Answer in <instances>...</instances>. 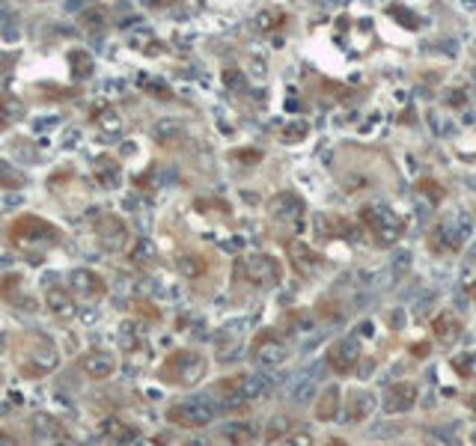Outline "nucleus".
Segmentation results:
<instances>
[{"instance_id":"1","label":"nucleus","mask_w":476,"mask_h":446,"mask_svg":"<svg viewBox=\"0 0 476 446\" xmlns=\"http://www.w3.org/2000/svg\"><path fill=\"white\" fill-rule=\"evenodd\" d=\"M236 280L259 286V289H274L283 280V265H280V259H274L268 253L241 256L236 262Z\"/></svg>"},{"instance_id":"2","label":"nucleus","mask_w":476,"mask_h":446,"mask_svg":"<svg viewBox=\"0 0 476 446\" xmlns=\"http://www.w3.org/2000/svg\"><path fill=\"white\" fill-rule=\"evenodd\" d=\"M218 411H221L218 401H214L209 393H199V396L176 401V405L167 411V416H170V423H176L182 428H203L218 416Z\"/></svg>"},{"instance_id":"3","label":"nucleus","mask_w":476,"mask_h":446,"mask_svg":"<svg viewBox=\"0 0 476 446\" xmlns=\"http://www.w3.org/2000/svg\"><path fill=\"white\" fill-rule=\"evenodd\" d=\"M360 221L366 223L375 244H381V247H393V244L402 238V233H405L402 221L387 206H364L360 209Z\"/></svg>"},{"instance_id":"4","label":"nucleus","mask_w":476,"mask_h":446,"mask_svg":"<svg viewBox=\"0 0 476 446\" xmlns=\"http://www.w3.org/2000/svg\"><path fill=\"white\" fill-rule=\"evenodd\" d=\"M206 375V357L197 351H176L167 357V363L161 369V378L182 384V387H194L199 378Z\"/></svg>"},{"instance_id":"5","label":"nucleus","mask_w":476,"mask_h":446,"mask_svg":"<svg viewBox=\"0 0 476 446\" xmlns=\"http://www.w3.org/2000/svg\"><path fill=\"white\" fill-rule=\"evenodd\" d=\"M470 241V223L465 214L450 221H441L431 233L429 244H431V253H450V250H461V244Z\"/></svg>"},{"instance_id":"6","label":"nucleus","mask_w":476,"mask_h":446,"mask_svg":"<svg viewBox=\"0 0 476 446\" xmlns=\"http://www.w3.org/2000/svg\"><path fill=\"white\" fill-rule=\"evenodd\" d=\"M60 238V233L45 223V221H39V218H21L12 223V241L16 244H45V241H57Z\"/></svg>"},{"instance_id":"7","label":"nucleus","mask_w":476,"mask_h":446,"mask_svg":"<svg viewBox=\"0 0 476 446\" xmlns=\"http://www.w3.org/2000/svg\"><path fill=\"white\" fill-rule=\"evenodd\" d=\"M30 435L39 446H69L66 428L54 420L51 413H36L30 420Z\"/></svg>"},{"instance_id":"8","label":"nucleus","mask_w":476,"mask_h":446,"mask_svg":"<svg viewBox=\"0 0 476 446\" xmlns=\"http://www.w3.org/2000/svg\"><path fill=\"white\" fill-rule=\"evenodd\" d=\"M214 401H218V408L224 411H236L241 408L244 401H250L248 393H244V375H236V378H224L211 387V393H209Z\"/></svg>"},{"instance_id":"9","label":"nucleus","mask_w":476,"mask_h":446,"mask_svg":"<svg viewBox=\"0 0 476 446\" xmlns=\"http://www.w3.org/2000/svg\"><path fill=\"white\" fill-rule=\"evenodd\" d=\"M69 289H71V295H78V298H83V300H98L105 292H108V286H105V280L95 274V271H90V268H75L69 274Z\"/></svg>"},{"instance_id":"10","label":"nucleus","mask_w":476,"mask_h":446,"mask_svg":"<svg viewBox=\"0 0 476 446\" xmlns=\"http://www.w3.org/2000/svg\"><path fill=\"white\" fill-rule=\"evenodd\" d=\"M360 363V342L354 336H345L339 342L330 345V351H327V366L339 372V375H345V372H352L354 366Z\"/></svg>"},{"instance_id":"11","label":"nucleus","mask_w":476,"mask_h":446,"mask_svg":"<svg viewBox=\"0 0 476 446\" xmlns=\"http://www.w3.org/2000/svg\"><path fill=\"white\" fill-rule=\"evenodd\" d=\"M57 369V348L51 342H39L36 348L30 351V357L21 363V372L27 378H39V375H45V372Z\"/></svg>"},{"instance_id":"12","label":"nucleus","mask_w":476,"mask_h":446,"mask_svg":"<svg viewBox=\"0 0 476 446\" xmlns=\"http://www.w3.org/2000/svg\"><path fill=\"white\" fill-rule=\"evenodd\" d=\"M95 235L98 241H102V247L105 250H125V244H128V226L120 221V218H102L95 223Z\"/></svg>"},{"instance_id":"13","label":"nucleus","mask_w":476,"mask_h":446,"mask_svg":"<svg viewBox=\"0 0 476 446\" xmlns=\"http://www.w3.org/2000/svg\"><path fill=\"white\" fill-rule=\"evenodd\" d=\"M414 401H417V387L411 381H396L393 387H387L384 413H405L414 408Z\"/></svg>"},{"instance_id":"14","label":"nucleus","mask_w":476,"mask_h":446,"mask_svg":"<svg viewBox=\"0 0 476 446\" xmlns=\"http://www.w3.org/2000/svg\"><path fill=\"white\" fill-rule=\"evenodd\" d=\"M286 253H289V262L301 277H315L319 274V256L313 247H307L304 241H289L286 244Z\"/></svg>"},{"instance_id":"15","label":"nucleus","mask_w":476,"mask_h":446,"mask_svg":"<svg viewBox=\"0 0 476 446\" xmlns=\"http://www.w3.org/2000/svg\"><path fill=\"white\" fill-rule=\"evenodd\" d=\"M286 354H289V351H286V345L277 342L274 334H271V336H259L256 348H253V360H256V366H262V369H274V366H280L286 360Z\"/></svg>"},{"instance_id":"16","label":"nucleus","mask_w":476,"mask_h":446,"mask_svg":"<svg viewBox=\"0 0 476 446\" xmlns=\"http://www.w3.org/2000/svg\"><path fill=\"white\" fill-rule=\"evenodd\" d=\"M45 304H48V312L54 315V319H63V322H69L71 315L78 312L75 298H71V289H63V286H48Z\"/></svg>"},{"instance_id":"17","label":"nucleus","mask_w":476,"mask_h":446,"mask_svg":"<svg viewBox=\"0 0 476 446\" xmlns=\"http://www.w3.org/2000/svg\"><path fill=\"white\" fill-rule=\"evenodd\" d=\"M431 334H435V339L441 345H453L458 339V334H461V319L455 312L443 310V312H438L435 319H431Z\"/></svg>"},{"instance_id":"18","label":"nucleus","mask_w":476,"mask_h":446,"mask_svg":"<svg viewBox=\"0 0 476 446\" xmlns=\"http://www.w3.org/2000/svg\"><path fill=\"white\" fill-rule=\"evenodd\" d=\"M339 401H342V390H339L337 384H327L325 390L319 393V399H315V420H322V423L337 420Z\"/></svg>"},{"instance_id":"19","label":"nucleus","mask_w":476,"mask_h":446,"mask_svg":"<svg viewBox=\"0 0 476 446\" xmlns=\"http://www.w3.org/2000/svg\"><path fill=\"white\" fill-rule=\"evenodd\" d=\"M81 369H83L90 378L102 381V378H110V375H113L117 360H113V354H108V351H90V354H86L83 360H81Z\"/></svg>"},{"instance_id":"20","label":"nucleus","mask_w":476,"mask_h":446,"mask_svg":"<svg viewBox=\"0 0 476 446\" xmlns=\"http://www.w3.org/2000/svg\"><path fill=\"white\" fill-rule=\"evenodd\" d=\"M268 211L274 214V218H280V221H292V218H301V211H304V206H301V199L289 191H283L277 194L268 203Z\"/></svg>"},{"instance_id":"21","label":"nucleus","mask_w":476,"mask_h":446,"mask_svg":"<svg viewBox=\"0 0 476 446\" xmlns=\"http://www.w3.org/2000/svg\"><path fill=\"white\" fill-rule=\"evenodd\" d=\"M345 413H349V423L366 420V416L375 413V396L369 390H354L352 399H349V408H345Z\"/></svg>"},{"instance_id":"22","label":"nucleus","mask_w":476,"mask_h":446,"mask_svg":"<svg viewBox=\"0 0 476 446\" xmlns=\"http://www.w3.org/2000/svg\"><path fill=\"white\" fill-rule=\"evenodd\" d=\"M256 423H250V420H236V423H226V426H221V438H226L233 446H244V443H250L253 438H256Z\"/></svg>"},{"instance_id":"23","label":"nucleus","mask_w":476,"mask_h":446,"mask_svg":"<svg viewBox=\"0 0 476 446\" xmlns=\"http://www.w3.org/2000/svg\"><path fill=\"white\" fill-rule=\"evenodd\" d=\"M102 435L110 438V440H117V443H132L137 438L134 428H128L122 420H117V416H108V420L102 423Z\"/></svg>"},{"instance_id":"24","label":"nucleus","mask_w":476,"mask_h":446,"mask_svg":"<svg viewBox=\"0 0 476 446\" xmlns=\"http://www.w3.org/2000/svg\"><path fill=\"white\" fill-rule=\"evenodd\" d=\"M315 381H319V375H301L292 381V401H298V405H304V401H310L315 396Z\"/></svg>"},{"instance_id":"25","label":"nucleus","mask_w":476,"mask_h":446,"mask_svg":"<svg viewBox=\"0 0 476 446\" xmlns=\"http://www.w3.org/2000/svg\"><path fill=\"white\" fill-rule=\"evenodd\" d=\"M179 271L185 277H203L206 271H209V262L203 256H197V253H185V256H179Z\"/></svg>"},{"instance_id":"26","label":"nucleus","mask_w":476,"mask_h":446,"mask_svg":"<svg viewBox=\"0 0 476 446\" xmlns=\"http://www.w3.org/2000/svg\"><path fill=\"white\" fill-rule=\"evenodd\" d=\"M69 69H71V75L75 78H90L93 75V57L86 54V51H71L69 54Z\"/></svg>"},{"instance_id":"27","label":"nucleus","mask_w":476,"mask_h":446,"mask_svg":"<svg viewBox=\"0 0 476 446\" xmlns=\"http://www.w3.org/2000/svg\"><path fill=\"white\" fill-rule=\"evenodd\" d=\"M274 387V381L268 375H244V393H248V399H259V396H265L268 390Z\"/></svg>"},{"instance_id":"28","label":"nucleus","mask_w":476,"mask_h":446,"mask_svg":"<svg viewBox=\"0 0 476 446\" xmlns=\"http://www.w3.org/2000/svg\"><path fill=\"white\" fill-rule=\"evenodd\" d=\"M337 226H339V218H330V214H319V218H315V235H319L322 241L337 238Z\"/></svg>"},{"instance_id":"29","label":"nucleus","mask_w":476,"mask_h":446,"mask_svg":"<svg viewBox=\"0 0 476 446\" xmlns=\"http://www.w3.org/2000/svg\"><path fill=\"white\" fill-rule=\"evenodd\" d=\"M453 366H455V372L461 378H476V351H468V354L455 357Z\"/></svg>"},{"instance_id":"30","label":"nucleus","mask_w":476,"mask_h":446,"mask_svg":"<svg viewBox=\"0 0 476 446\" xmlns=\"http://www.w3.org/2000/svg\"><path fill=\"white\" fill-rule=\"evenodd\" d=\"M98 182H102L105 188H117L120 184V167L113 161H102V167H98Z\"/></svg>"},{"instance_id":"31","label":"nucleus","mask_w":476,"mask_h":446,"mask_svg":"<svg viewBox=\"0 0 476 446\" xmlns=\"http://www.w3.org/2000/svg\"><path fill=\"white\" fill-rule=\"evenodd\" d=\"M283 24V12L277 9V6H271V9H265L262 16H259V27H262L265 33H271V30H277V27Z\"/></svg>"},{"instance_id":"32","label":"nucleus","mask_w":476,"mask_h":446,"mask_svg":"<svg viewBox=\"0 0 476 446\" xmlns=\"http://www.w3.org/2000/svg\"><path fill=\"white\" fill-rule=\"evenodd\" d=\"M277 446H313V435L307 428H298V431H289L286 438H280Z\"/></svg>"},{"instance_id":"33","label":"nucleus","mask_w":476,"mask_h":446,"mask_svg":"<svg viewBox=\"0 0 476 446\" xmlns=\"http://www.w3.org/2000/svg\"><path fill=\"white\" fill-rule=\"evenodd\" d=\"M179 134V125L176 122H158V131H155V137L161 140V143H167L170 137H176Z\"/></svg>"},{"instance_id":"34","label":"nucleus","mask_w":476,"mask_h":446,"mask_svg":"<svg viewBox=\"0 0 476 446\" xmlns=\"http://www.w3.org/2000/svg\"><path fill=\"white\" fill-rule=\"evenodd\" d=\"M152 256H155L152 241H140V244H137V250L132 253V259H134V262H146V259H152Z\"/></svg>"},{"instance_id":"35","label":"nucleus","mask_w":476,"mask_h":446,"mask_svg":"<svg viewBox=\"0 0 476 446\" xmlns=\"http://www.w3.org/2000/svg\"><path fill=\"white\" fill-rule=\"evenodd\" d=\"M393 271L396 274H405V271H411V253L408 250H402L393 256Z\"/></svg>"},{"instance_id":"36","label":"nucleus","mask_w":476,"mask_h":446,"mask_svg":"<svg viewBox=\"0 0 476 446\" xmlns=\"http://www.w3.org/2000/svg\"><path fill=\"white\" fill-rule=\"evenodd\" d=\"M16 105H12V102H6V98H0V125H6V122H12V119H16Z\"/></svg>"},{"instance_id":"37","label":"nucleus","mask_w":476,"mask_h":446,"mask_svg":"<svg viewBox=\"0 0 476 446\" xmlns=\"http://www.w3.org/2000/svg\"><path fill=\"white\" fill-rule=\"evenodd\" d=\"M286 435H289V431H286V420L277 416V420L268 426V440H277V438H286Z\"/></svg>"},{"instance_id":"38","label":"nucleus","mask_w":476,"mask_h":446,"mask_svg":"<svg viewBox=\"0 0 476 446\" xmlns=\"http://www.w3.org/2000/svg\"><path fill=\"white\" fill-rule=\"evenodd\" d=\"M420 188H423L426 194H431V203H441V199H443V188H441V184H431V182H423V184H420Z\"/></svg>"},{"instance_id":"39","label":"nucleus","mask_w":476,"mask_h":446,"mask_svg":"<svg viewBox=\"0 0 476 446\" xmlns=\"http://www.w3.org/2000/svg\"><path fill=\"white\" fill-rule=\"evenodd\" d=\"M292 128H295V131H286V134H283V140H301V137L307 134V125H304V122H295Z\"/></svg>"},{"instance_id":"40","label":"nucleus","mask_w":476,"mask_h":446,"mask_svg":"<svg viewBox=\"0 0 476 446\" xmlns=\"http://www.w3.org/2000/svg\"><path fill=\"white\" fill-rule=\"evenodd\" d=\"M402 324H405V310H393V312H390V327L399 330Z\"/></svg>"},{"instance_id":"41","label":"nucleus","mask_w":476,"mask_h":446,"mask_svg":"<svg viewBox=\"0 0 476 446\" xmlns=\"http://www.w3.org/2000/svg\"><path fill=\"white\" fill-rule=\"evenodd\" d=\"M226 83H229V86H233V90H238V86H241V71H236V69H229V71H226Z\"/></svg>"},{"instance_id":"42","label":"nucleus","mask_w":476,"mask_h":446,"mask_svg":"<svg viewBox=\"0 0 476 446\" xmlns=\"http://www.w3.org/2000/svg\"><path fill=\"white\" fill-rule=\"evenodd\" d=\"M185 446H214L209 438H191V440H187Z\"/></svg>"},{"instance_id":"43","label":"nucleus","mask_w":476,"mask_h":446,"mask_svg":"<svg viewBox=\"0 0 476 446\" xmlns=\"http://www.w3.org/2000/svg\"><path fill=\"white\" fill-rule=\"evenodd\" d=\"M0 446H21L18 438H12V435H0Z\"/></svg>"},{"instance_id":"44","label":"nucleus","mask_w":476,"mask_h":446,"mask_svg":"<svg viewBox=\"0 0 476 446\" xmlns=\"http://www.w3.org/2000/svg\"><path fill=\"white\" fill-rule=\"evenodd\" d=\"M345 0H325V6H342Z\"/></svg>"},{"instance_id":"45","label":"nucleus","mask_w":476,"mask_h":446,"mask_svg":"<svg viewBox=\"0 0 476 446\" xmlns=\"http://www.w3.org/2000/svg\"><path fill=\"white\" fill-rule=\"evenodd\" d=\"M468 295H470V298L476 300V283H473V286H468Z\"/></svg>"},{"instance_id":"46","label":"nucleus","mask_w":476,"mask_h":446,"mask_svg":"<svg viewBox=\"0 0 476 446\" xmlns=\"http://www.w3.org/2000/svg\"><path fill=\"white\" fill-rule=\"evenodd\" d=\"M470 408H473V411H476V396H473V399H470Z\"/></svg>"},{"instance_id":"47","label":"nucleus","mask_w":476,"mask_h":446,"mask_svg":"<svg viewBox=\"0 0 476 446\" xmlns=\"http://www.w3.org/2000/svg\"><path fill=\"white\" fill-rule=\"evenodd\" d=\"M470 443H473V446H476V431H473V435H470Z\"/></svg>"}]
</instances>
